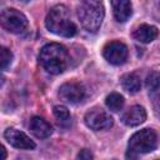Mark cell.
<instances>
[{
  "label": "cell",
  "mask_w": 160,
  "mask_h": 160,
  "mask_svg": "<svg viewBox=\"0 0 160 160\" xmlns=\"http://www.w3.org/2000/svg\"><path fill=\"white\" fill-rule=\"evenodd\" d=\"M39 62L45 71L52 75L61 74L69 64V52L66 48L58 42H50L41 48Z\"/></svg>",
  "instance_id": "6da1fadb"
},
{
  "label": "cell",
  "mask_w": 160,
  "mask_h": 160,
  "mask_svg": "<svg viewBox=\"0 0 160 160\" xmlns=\"http://www.w3.org/2000/svg\"><path fill=\"white\" fill-rule=\"evenodd\" d=\"M45 26L50 32L65 38H71L76 34V26L70 20V11L62 4L50 9L45 19Z\"/></svg>",
  "instance_id": "7a4b0ae2"
},
{
  "label": "cell",
  "mask_w": 160,
  "mask_h": 160,
  "mask_svg": "<svg viewBox=\"0 0 160 160\" xmlns=\"http://www.w3.org/2000/svg\"><path fill=\"white\" fill-rule=\"evenodd\" d=\"M80 24L89 32H96L105 16V9L101 0H82L78 8Z\"/></svg>",
  "instance_id": "3957f363"
},
{
  "label": "cell",
  "mask_w": 160,
  "mask_h": 160,
  "mask_svg": "<svg viewBox=\"0 0 160 160\" xmlns=\"http://www.w3.org/2000/svg\"><path fill=\"white\" fill-rule=\"evenodd\" d=\"M158 146V134L154 129H141L129 139V152L126 156L136 158L139 154L151 152Z\"/></svg>",
  "instance_id": "277c9868"
},
{
  "label": "cell",
  "mask_w": 160,
  "mask_h": 160,
  "mask_svg": "<svg viewBox=\"0 0 160 160\" xmlns=\"http://www.w3.org/2000/svg\"><path fill=\"white\" fill-rule=\"evenodd\" d=\"M0 26L9 32L20 34L28 28V19L16 9H5L0 12Z\"/></svg>",
  "instance_id": "5b68a950"
},
{
  "label": "cell",
  "mask_w": 160,
  "mask_h": 160,
  "mask_svg": "<svg viewBox=\"0 0 160 160\" xmlns=\"http://www.w3.org/2000/svg\"><path fill=\"white\" fill-rule=\"evenodd\" d=\"M84 120H85V124L95 131L108 130L114 124V120L110 116V114L100 108H94V109L89 110L85 114Z\"/></svg>",
  "instance_id": "8992f818"
},
{
  "label": "cell",
  "mask_w": 160,
  "mask_h": 160,
  "mask_svg": "<svg viewBox=\"0 0 160 160\" xmlns=\"http://www.w3.org/2000/svg\"><path fill=\"white\" fill-rule=\"evenodd\" d=\"M59 96L62 101L69 104L81 102L86 96V90L81 82L68 81L59 88Z\"/></svg>",
  "instance_id": "52a82bcc"
},
{
  "label": "cell",
  "mask_w": 160,
  "mask_h": 160,
  "mask_svg": "<svg viewBox=\"0 0 160 160\" xmlns=\"http://www.w3.org/2000/svg\"><path fill=\"white\" fill-rule=\"evenodd\" d=\"M102 55L108 62L112 65H121L128 58V48L121 41H110L104 46Z\"/></svg>",
  "instance_id": "ba28073f"
},
{
  "label": "cell",
  "mask_w": 160,
  "mask_h": 160,
  "mask_svg": "<svg viewBox=\"0 0 160 160\" xmlns=\"http://www.w3.org/2000/svg\"><path fill=\"white\" fill-rule=\"evenodd\" d=\"M4 136L6 139V141L16 148V149H24V150H31L35 148V142L22 131L14 129V128H9L5 130Z\"/></svg>",
  "instance_id": "9c48e42d"
},
{
  "label": "cell",
  "mask_w": 160,
  "mask_h": 160,
  "mask_svg": "<svg viewBox=\"0 0 160 160\" xmlns=\"http://www.w3.org/2000/svg\"><path fill=\"white\" fill-rule=\"evenodd\" d=\"M121 120L128 126H138L146 120V110L140 105H134L122 114Z\"/></svg>",
  "instance_id": "30bf717a"
},
{
  "label": "cell",
  "mask_w": 160,
  "mask_h": 160,
  "mask_svg": "<svg viewBox=\"0 0 160 160\" xmlns=\"http://www.w3.org/2000/svg\"><path fill=\"white\" fill-rule=\"evenodd\" d=\"M29 129L32 132V135H35L38 139H46L52 132L51 125L45 119H42L40 116L31 118L30 124H29Z\"/></svg>",
  "instance_id": "8fae6325"
},
{
  "label": "cell",
  "mask_w": 160,
  "mask_h": 160,
  "mask_svg": "<svg viewBox=\"0 0 160 160\" xmlns=\"http://www.w3.org/2000/svg\"><path fill=\"white\" fill-rule=\"evenodd\" d=\"M114 18L119 22H125L132 12L131 1L130 0H111Z\"/></svg>",
  "instance_id": "7c38bea8"
},
{
  "label": "cell",
  "mask_w": 160,
  "mask_h": 160,
  "mask_svg": "<svg viewBox=\"0 0 160 160\" xmlns=\"http://www.w3.org/2000/svg\"><path fill=\"white\" fill-rule=\"evenodd\" d=\"M134 39L140 41V42H151L156 39L158 36V28L154 25H148V24H141L140 26L136 28V30L132 34Z\"/></svg>",
  "instance_id": "4fadbf2b"
},
{
  "label": "cell",
  "mask_w": 160,
  "mask_h": 160,
  "mask_svg": "<svg viewBox=\"0 0 160 160\" xmlns=\"http://www.w3.org/2000/svg\"><path fill=\"white\" fill-rule=\"evenodd\" d=\"M120 84L122 86V89L130 94H135L140 90L141 82H140V78L135 74V72H129V74H124L120 78Z\"/></svg>",
  "instance_id": "5bb4252c"
},
{
  "label": "cell",
  "mask_w": 160,
  "mask_h": 160,
  "mask_svg": "<svg viewBox=\"0 0 160 160\" xmlns=\"http://www.w3.org/2000/svg\"><path fill=\"white\" fill-rule=\"evenodd\" d=\"M105 104H106L109 110L118 112L124 106V98L119 92H110L105 99Z\"/></svg>",
  "instance_id": "9a60e30c"
},
{
  "label": "cell",
  "mask_w": 160,
  "mask_h": 160,
  "mask_svg": "<svg viewBox=\"0 0 160 160\" xmlns=\"http://www.w3.org/2000/svg\"><path fill=\"white\" fill-rule=\"evenodd\" d=\"M52 112H54V116H55V119H56V121H58L59 125L68 126L70 124L71 115H70V112H69V110H68L66 106H64V105H56V106H54Z\"/></svg>",
  "instance_id": "2e32d148"
},
{
  "label": "cell",
  "mask_w": 160,
  "mask_h": 160,
  "mask_svg": "<svg viewBox=\"0 0 160 160\" xmlns=\"http://www.w3.org/2000/svg\"><path fill=\"white\" fill-rule=\"evenodd\" d=\"M12 61V52L10 49L0 45V69L8 68Z\"/></svg>",
  "instance_id": "e0dca14e"
},
{
  "label": "cell",
  "mask_w": 160,
  "mask_h": 160,
  "mask_svg": "<svg viewBox=\"0 0 160 160\" xmlns=\"http://www.w3.org/2000/svg\"><path fill=\"white\" fill-rule=\"evenodd\" d=\"M146 88L149 89V91L158 92V90H159V74L156 71H152L150 75H148Z\"/></svg>",
  "instance_id": "ac0fdd59"
},
{
  "label": "cell",
  "mask_w": 160,
  "mask_h": 160,
  "mask_svg": "<svg viewBox=\"0 0 160 160\" xmlns=\"http://www.w3.org/2000/svg\"><path fill=\"white\" fill-rule=\"evenodd\" d=\"M94 158V155L88 150V149H82V150H80V152L78 154V159H81V160H90V159H92Z\"/></svg>",
  "instance_id": "d6986e66"
},
{
  "label": "cell",
  "mask_w": 160,
  "mask_h": 160,
  "mask_svg": "<svg viewBox=\"0 0 160 160\" xmlns=\"http://www.w3.org/2000/svg\"><path fill=\"white\" fill-rule=\"evenodd\" d=\"M6 158V150H5V148L0 144V160H4Z\"/></svg>",
  "instance_id": "ffe728a7"
},
{
  "label": "cell",
  "mask_w": 160,
  "mask_h": 160,
  "mask_svg": "<svg viewBox=\"0 0 160 160\" xmlns=\"http://www.w3.org/2000/svg\"><path fill=\"white\" fill-rule=\"evenodd\" d=\"M20 1H29V0H20Z\"/></svg>",
  "instance_id": "44dd1931"
},
{
  "label": "cell",
  "mask_w": 160,
  "mask_h": 160,
  "mask_svg": "<svg viewBox=\"0 0 160 160\" xmlns=\"http://www.w3.org/2000/svg\"><path fill=\"white\" fill-rule=\"evenodd\" d=\"M0 1H1V0H0Z\"/></svg>",
  "instance_id": "7402d4cb"
}]
</instances>
